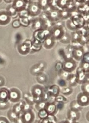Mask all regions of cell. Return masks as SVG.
Segmentation results:
<instances>
[{
	"label": "cell",
	"mask_w": 89,
	"mask_h": 123,
	"mask_svg": "<svg viewBox=\"0 0 89 123\" xmlns=\"http://www.w3.org/2000/svg\"><path fill=\"white\" fill-rule=\"evenodd\" d=\"M11 109L13 112L20 117L22 112L21 102L14 105Z\"/></svg>",
	"instance_id": "cell-5"
},
{
	"label": "cell",
	"mask_w": 89,
	"mask_h": 123,
	"mask_svg": "<svg viewBox=\"0 0 89 123\" xmlns=\"http://www.w3.org/2000/svg\"><path fill=\"white\" fill-rule=\"evenodd\" d=\"M86 77L88 80H89V69L86 72Z\"/></svg>",
	"instance_id": "cell-12"
},
{
	"label": "cell",
	"mask_w": 89,
	"mask_h": 123,
	"mask_svg": "<svg viewBox=\"0 0 89 123\" xmlns=\"http://www.w3.org/2000/svg\"><path fill=\"white\" fill-rule=\"evenodd\" d=\"M10 105L8 102L5 103H0V110H7L10 107Z\"/></svg>",
	"instance_id": "cell-9"
},
{
	"label": "cell",
	"mask_w": 89,
	"mask_h": 123,
	"mask_svg": "<svg viewBox=\"0 0 89 123\" xmlns=\"http://www.w3.org/2000/svg\"><path fill=\"white\" fill-rule=\"evenodd\" d=\"M46 103L44 101H41L35 104V108L36 110L38 111L44 108Z\"/></svg>",
	"instance_id": "cell-8"
},
{
	"label": "cell",
	"mask_w": 89,
	"mask_h": 123,
	"mask_svg": "<svg viewBox=\"0 0 89 123\" xmlns=\"http://www.w3.org/2000/svg\"><path fill=\"white\" fill-rule=\"evenodd\" d=\"M22 123H33L35 120V115L33 109L23 112L20 116Z\"/></svg>",
	"instance_id": "cell-1"
},
{
	"label": "cell",
	"mask_w": 89,
	"mask_h": 123,
	"mask_svg": "<svg viewBox=\"0 0 89 123\" xmlns=\"http://www.w3.org/2000/svg\"><path fill=\"white\" fill-rule=\"evenodd\" d=\"M33 123H39V120H35Z\"/></svg>",
	"instance_id": "cell-13"
},
{
	"label": "cell",
	"mask_w": 89,
	"mask_h": 123,
	"mask_svg": "<svg viewBox=\"0 0 89 123\" xmlns=\"http://www.w3.org/2000/svg\"><path fill=\"white\" fill-rule=\"evenodd\" d=\"M76 76L77 82L81 84L88 80L85 71L80 67L77 70Z\"/></svg>",
	"instance_id": "cell-3"
},
{
	"label": "cell",
	"mask_w": 89,
	"mask_h": 123,
	"mask_svg": "<svg viewBox=\"0 0 89 123\" xmlns=\"http://www.w3.org/2000/svg\"><path fill=\"white\" fill-rule=\"evenodd\" d=\"M7 117L10 122L13 123H22L20 117L13 112L11 108L7 111Z\"/></svg>",
	"instance_id": "cell-4"
},
{
	"label": "cell",
	"mask_w": 89,
	"mask_h": 123,
	"mask_svg": "<svg viewBox=\"0 0 89 123\" xmlns=\"http://www.w3.org/2000/svg\"><path fill=\"white\" fill-rule=\"evenodd\" d=\"M81 85L82 92L89 93V80H88Z\"/></svg>",
	"instance_id": "cell-7"
},
{
	"label": "cell",
	"mask_w": 89,
	"mask_h": 123,
	"mask_svg": "<svg viewBox=\"0 0 89 123\" xmlns=\"http://www.w3.org/2000/svg\"><path fill=\"white\" fill-rule=\"evenodd\" d=\"M0 123H10L8 119L5 117L0 116Z\"/></svg>",
	"instance_id": "cell-11"
},
{
	"label": "cell",
	"mask_w": 89,
	"mask_h": 123,
	"mask_svg": "<svg viewBox=\"0 0 89 123\" xmlns=\"http://www.w3.org/2000/svg\"><path fill=\"white\" fill-rule=\"evenodd\" d=\"M81 61V62L89 64V52L86 53L84 54Z\"/></svg>",
	"instance_id": "cell-10"
},
{
	"label": "cell",
	"mask_w": 89,
	"mask_h": 123,
	"mask_svg": "<svg viewBox=\"0 0 89 123\" xmlns=\"http://www.w3.org/2000/svg\"><path fill=\"white\" fill-rule=\"evenodd\" d=\"M76 63L75 61L72 58L65 60L62 64L63 70L67 72H71L76 68Z\"/></svg>",
	"instance_id": "cell-2"
},
{
	"label": "cell",
	"mask_w": 89,
	"mask_h": 123,
	"mask_svg": "<svg viewBox=\"0 0 89 123\" xmlns=\"http://www.w3.org/2000/svg\"><path fill=\"white\" fill-rule=\"evenodd\" d=\"M38 116L40 119H41L48 117L49 114L44 108L38 111Z\"/></svg>",
	"instance_id": "cell-6"
}]
</instances>
